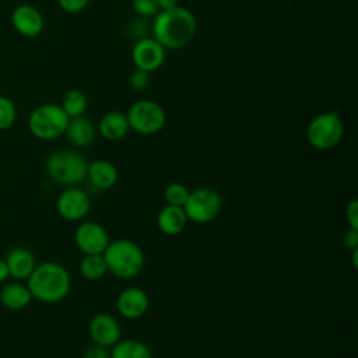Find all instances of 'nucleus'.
Returning <instances> with one entry per match:
<instances>
[{
    "instance_id": "f257e3e1",
    "label": "nucleus",
    "mask_w": 358,
    "mask_h": 358,
    "mask_svg": "<svg viewBox=\"0 0 358 358\" xmlns=\"http://www.w3.org/2000/svg\"><path fill=\"white\" fill-rule=\"evenodd\" d=\"M197 22L194 14L182 6L169 10H159L154 15L151 25L152 38L165 49H182L192 42L196 35Z\"/></svg>"
},
{
    "instance_id": "f03ea898",
    "label": "nucleus",
    "mask_w": 358,
    "mask_h": 358,
    "mask_svg": "<svg viewBox=\"0 0 358 358\" xmlns=\"http://www.w3.org/2000/svg\"><path fill=\"white\" fill-rule=\"evenodd\" d=\"M28 280V289L32 298L43 303L63 301L71 288V277L64 266L56 262H43L35 266Z\"/></svg>"
},
{
    "instance_id": "7ed1b4c3",
    "label": "nucleus",
    "mask_w": 358,
    "mask_h": 358,
    "mask_svg": "<svg viewBox=\"0 0 358 358\" xmlns=\"http://www.w3.org/2000/svg\"><path fill=\"white\" fill-rule=\"evenodd\" d=\"M102 256L108 271L122 280L137 277L145 264L143 249L131 239H115L109 242Z\"/></svg>"
},
{
    "instance_id": "20e7f679",
    "label": "nucleus",
    "mask_w": 358,
    "mask_h": 358,
    "mask_svg": "<svg viewBox=\"0 0 358 358\" xmlns=\"http://www.w3.org/2000/svg\"><path fill=\"white\" fill-rule=\"evenodd\" d=\"M48 176L60 185L74 186L87 178L88 161L74 150H56L45 162Z\"/></svg>"
},
{
    "instance_id": "39448f33",
    "label": "nucleus",
    "mask_w": 358,
    "mask_h": 358,
    "mask_svg": "<svg viewBox=\"0 0 358 358\" xmlns=\"http://www.w3.org/2000/svg\"><path fill=\"white\" fill-rule=\"evenodd\" d=\"M69 119L60 105L42 103L29 113L28 129L35 138L50 141L64 136Z\"/></svg>"
},
{
    "instance_id": "423d86ee",
    "label": "nucleus",
    "mask_w": 358,
    "mask_h": 358,
    "mask_svg": "<svg viewBox=\"0 0 358 358\" xmlns=\"http://www.w3.org/2000/svg\"><path fill=\"white\" fill-rule=\"evenodd\" d=\"M344 136V124L336 110H327L313 116L306 126V140L310 147L327 151L340 144Z\"/></svg>"
},
{
    "instance_id": "0eeeda50",
    "label": "nucleus",
    "mask_w": 358,
    "mask_h": 358,
    "mask_svg": "<svg viewBox=\"0 0 358 358\" xmlns=\"http://www.w3.org/2000/svg\"><path fill=\"white\" fill-rule=\"evenodd\" d=\"M130 130L151 136L161 131L166 123L165 109L152 99H140L130 105L126 113Z\"/></svg>"
},
{
    "instance_id": "6e6552de",
    "label": "nucleus",
    "mask_w": 358,
    "mask_h": 358,
    "mask_svg": "<svg viewBox=\"0 0 358 358\" xmlns=\"http://www.w3.org/2000/svg\"><path fill=\"white\" fill-rule=\"evenodd\" d=\"M222 207L220 193L208 186L197 187L189 192L187 200L183 204L187 221L194 224H208L214 221Z\"/></svg>"
},
{
    "instance_id": "1a4fd4ad",
    "label": "nucleus",
    "mask_w": 358,
    "mask_h": 358,
    "mask_svg": "<svg viewBox=\"0 0 358 358\" xmlns=\"http://www.w3.org/2000/svg\"><path fill=\"white\" fill-rule=\"evenodd\" d=\"M91 208V200L85 190L69 186L56 199V210L66 221H83Z\"/></svg>"
},
{
    "instance_id": "9d476101",
    "label": "nucleus",
    "mask_w": 358,
    "mask_h": 358,
    "mask_svg": "<svg viewBox=\"0 0 358 358\" xmlns=\"http://www.w3.org/2000/svg\"><path fill=\"white\" fill-rule=\"evenodd\" d=\"M74 242L83 255H102L110 241L103 225L95 221H83L74 231Z\"/></svg>"
},
{
    "instance_id": "9b49d317",
    "label": "nucleus",
    "mask_w": 358,
    "mask_h": 358,
    "mask_svg": "<svg viewBox=\"0 0 358 358\" xmlns=\"http://www.w3.org/2000/svg\"><path fill=\"white\" fill-rule=\"evenodd\" d=\"M166 57V49L152 36L138 39L131 49V62L136 69L152 73L158 70Z\"/></svg>"
},
{
    "instance_id": "f8f14e48",
    "label": "nucleus",
    "mask_w": 358,
    "mask_h": 358,
    "mask_svg": "<svg viewBox=\"0 0 358 358\" xmlns=\"http://www.w3.org/2000/svg\"><path fill=\"white\" fill-rule=\"evenodd\" d=\"M88 334L94 344L112 348L122 337L119 322L109 313H96L88 323Z\"/></svg>"
},
{
    "instance_id": "ddd939ff",
    "label": "nucleus",
    "mask_w": 358,
    "mask_h": 358,
    "mask_svg": "<svg viewBox=\"0 0 358 358\" xmlns=\"http://www.w3.org/2000/svg\"><path fill=\"white\" fill-rule=\"evenodd\" d=\"M11 25L21 36L35 38L42 34L45 20L35 6L20 4L11 13Z\"/></svg>"
},
{
    "instance_id": "4468645a",
    "label": "nucleus",
    "mask_w": 358,
    "mask_h": 358,
    "mask_svg": "<svg viewBox=\"0 0 358 358\" xmlns=\"http://www.w3.org/2000/svg\"><path fill=\"white\" fill-rule=\"evenodd\" d=\"M148 305L150 299L147 292L138 287H129L123 289L116 299L119 315L129 320L141 317L147 312Z\"/></svg>"
},
{
    "instance_id": "2eb2a0df",
    "label": "nucleus",
    "mask_w": 358,
    "mask_h": 358,
    "mask_svg": "<svg viewBox=\"0 0 358 358\" xmlns=\"http://www.w3.org/2000/svg\"><path fill=\"white\" fill-rule=\"evenodd\" d=\"M64 136L74 147L85 148L94 143L96 137V127L84 115L77 117H70Z\"/></svg>"
},
{
    "instance_id": "dca6fc26",
    "label": "nucleus",
    "mask_w": 358,
    "mask_h": 358,
    "mask_svg": "<svg viewBox=\"0 0 358 358\" xmlns=\"http://www.w3.org/2000/svg\"><path fill=\"white\" fill-rule=\"evenodd\" d=\"M4 260L8 268V274L15 280H27L36 266L32 252L22 246L13 248Z\"/></svg>"
},
{
    "instance_id": "f3484780",
    "label": "nucleus",
    "mask_w": 358,
    "mask_h": 358,
    "mask_svg": "<svg viewBox=\"0 0 358 358\" xmlns=\"http://www.w3.org/2000/svg\"><path fill=\"white\" fill-rule=\"evenodd\" d=\"M96 130L108 141H120L127 136L130 126L126 113L109 110L99 119Z\"/></svg>"
},
{
    "instance_id": "a211bd4d",
    "label": "nucleus",
    "mask_w": 358,
    "mask_h": 358,
    "mask_svg": "<svg viewBox=\"0 0 358 358\" xmlns=\"http://www.w3.org/2000/svg\"><path fill=\"white\" fill-rule=\"evenodd\" d=\"M117 169L108 159H94L88 162L87 178L91 185L99 190H108L113 187L117 182Z\"/></svg>"
},
{
    "instance_id": "6ab92c4d",
    "label": "nucleus",
    "mask_w": 358,
    "mask_h": 358,
    "mask_svg": "<svg viewBox=\"0 0 358 358\" xmlns=\"http://www.w3.org/2000/svg\"><path fill=\"white\" fill-rule=\"evenodd\" d=\"M187 224V217L183 207L179 206H164L157 215V225L159 231L168 236L179 235Z\"/></svg>"
},
{
    "instance_id": "aec40b11",
    "label": "nucleus",
    "mask_w": 358,
    "mask_h": 358,
    "mask_svg": "<svg viewBox=\"0 0 358 358\" xmlns=\"http://www.w3.org/2000/svg\"><path fill=\"white\" fill-rule=\"evenodd\" d=\"M31 299L32 295L28 287L20 282H10L0 291V303L10 310L24 309L31 302Z\"/></svg>"
},
{
    "instance_id": "412c9836",
    "label": "nucleus",
    "mask_w": 358,
    "mask_h": 358,
    "mask_svg": "<svg viewBox=\"0 0 358 358\" xmlns=\"http://www.w3.org/2000/svg\"><path fill=\"white\" fill-rule=\"evenodd\" d=\"M110 358H154L148 345L136 338L119 340L110 350Z\"/></svg>"
},
{
    "instance_id": "4be33fe9",
    "label": "nucleus",
    "mask_w": 358,
    "mask_h": 358,
    "mask_svg": "<svg viewBox=\"0 0 358 358\" xmlns=\"http://www.w3.org/2000/svg\"><path fill=\"white\" fill-rule=\"evenodd\" d=\"M60 106L69 117L83 116L88 108V96L78 88H70L64 92Z\"/></svg>"
},
{
    "instance_id": "5701e85b",
    "label": "nucleus",
    "mask_w": 358,
    "mask_h": 358,
    "mask_svg": "<svg viewBox=\"0 0 358 358\" xmlns=\"http://www.w3.org/2000/svg\"><path fill=\"white\" fill-rule=\"evenodd\" d=\"M80 273L85 280L96 281L108 273V267L102 255H84L80 262Z\"/></svg>"
},
{
    "instance_id": "b1692460",
    "label": "nucleus",
    "mask_w": 358,
    "mask_h": 358,
    "mask_svg": "<svg viewBox=\"0 0 358 358\" xmlns=\"http://www.w3.org/2000/svg\"><path fill=\"white\" fill-rule=\"evenodd\" d=\"M17 120V106L14 101L6 95H0V130H7Z\"/></svg>"
},
{
    "instance_id": "393cba45",
    "label": "nucleus",
    "mask_w": 358,
    "mask_h": 358,
    "mask_svg": "<svg viewBox=\"0 0 358 358\" xmlns=\"http://www.w3.org/2000/svg\"><path fill=\"white\" fill-rule=\"evenodd\" d=\"M187 196H189V189L179 182H172L164 189V199L166 204H171V206L183 207L185 201L187 200Z\"/></svg>"
},
{
    "instance_id": "a878e982",
    "label": "nucleus",
    "mask_w": 358,
    "mask_h": 358,
    "mask_svg": "<svg viewBox=\"0 0 358 358\" xmlns=\"http://www.w3.org/2000/svg\"><path fill=\"white\" fill-rule=\"evenodd\" d=\"M127 81H129V87L133 91H143L150 85V73L140 69H134L130 73Z\"/></svg>"
},
{
    "instance_id": "bb28decb",
    "label": "nucleus",
    "mask_w": 358,
    "mask_h": 358,
    "mask_svg": "<svg viewBox=\"0 0 358 358\" xmlns=\"http://www.w3.org/2000/svg\"><path fill=\"white\" fill-rule=\"evenodd\" d=\"M131 7L141 17H154L159 11L157 0H131Z\"/></svg>"
},
{
    "instance_id": "cd10ccee",
    "label": "nucleus",
    "mask_w": 358,
    "mask_h": 358,
    "mask_svg": "<svg viewBox=\"0 0 358 358\" xmlns=\"http://www.w3.org/2000/svg\"><path fill=\"white\" fill-rule=\"evenodd\" d=\"M57 4L64 13L77 14L90 4V0H57Z\"/></svg>"
},
{
    "instance_id": "c85d7f7f",
    "label": "nucleus",
    "mask_w": 358,
    "mask_h": 358,
    "mask_svg": "<svg viewBox=\"0 0 358 358\" xmlns=\"http://www.w3.org/2000/svg\"><path fill=\"white\" fill-rule=\"evenodd\" d=\"M81 358H110V350L98 344H92L84 350Z\"/></svg>"
},
{
    "instance_id": "c756f323",
    "label": "nucleus",
    "mask_w": 358,
    "mask_h": 358,
    "mask_svg": "<svg viewBox=\"0 0 358 358\" xmlns=\"http://www.w3.org/2000/svg\"><path fill=\"white\" fill-rule=\"evenodd\" d=\"M345 220L350 228L358 229V201L354 199L345 207Z\"/></svg>"
},
{
    "instance_id": "7c9ffc66",
    "label": "nucleus",
    "mask_w": 358,
    "mask_h": 358,
    "mask_svg": "<svg viewBox=\"0 0 358 358\" xmlns=\"http://www.w3.org/2000/svg\"><path fill=\"white\" fill-rule=\"evenodd\" d=\"M341 245L344 249L347 250H354L358 248V229H354V228H350L343 234V238H341Z\"/></svg>"
},
{
    "instance_id": "2f4dec72",
    "label": "nucleus",
    "mask_w": 358,
    "mask_h": 358,
    "mask_svg": "<svg viewBox=\"0 0 358 358\" xmlns=\"http://www.w3.org/2000/svg\"><path fill=\"white\" fill-rule=\"evenodd\" d=\"M157 4L159 10H169L179 6L178 0H157Z\"/></svg>"
},
{
    "instance_id": "473e14b6",
    "label": "nucleus",
    "mask_w": 358,
    "mask_h": 358,
    "mask_svg": "<svg viewBox=\"0 0 358 358\" xmlns=\"http://www.w3.org/2000/svg\"><path fill=\"white\" fill-rule=\"evenodd\" d=\"M7 277H10V274H8V268H7L6 260L0 259V282H3Z\"/></svg>"
}]
</instances>
